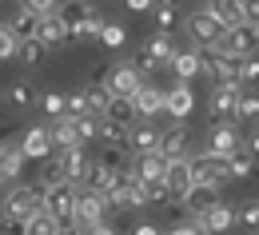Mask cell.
Instances as JSON below:
<instances>
[{"mask_svg": "<svg viewBox=\"0 0 259 235\" xmlns=\"http://www.w3.org/2000/svg\"><path fill=\"white\" fill-rule=\"evenodd\" d=\"M132 171H136L140 183H160L163 171H167V160H163L160 152H148V156H136L132 160Z\"/></svg>", "mask_w": 259, "mask_h": 235, "instance_id": "16", "label": "cell"}, {"mask_svg": "<svg viewBox=\"0 0 259 235\" xmlns=\"http://www.w3.org/2000/svg\"><path fill=\"white\" fill-rule=\"evenodd\" d=\"M100 28H104V16H88L84 24H68V32H72V40H100Z\"/></svg>", "mask_w": 259, "mask_h": 235, "instance_id": "34", "label": "cell"}, {"mask_svg": "<svg viewBox=\"0 0 259 235\" xmlns=\"http://www.w3.org/2000/svg\"><path fill=\"white\" fill-rule=\"evenodd\" d=\"M104 116H108V120H120V124H132V120H136V104H132V96H112L108 108H104Z\"/></svg>", "mask_w": 259, "mask_h": 235, "instance_id": "31", "label": "cell"}, {"mask_svg": "<svg viewBox=\"0 0 259 235\" xmlns=\"http://www.w3.org/2000/svg\"><path fill=\"white\" fill-rule=\"evenodd\" d=\"M8 100L16 104V108H32L36 104V92L28 80H16V84H8Z\"/></svg>", "mask_w": 259, "mask_h": 235, "instance_id": "36", "label": "cell"}, {"mask_svg": "<svg viewBox=\"0 0 259 235\" xmlns=\"http://www.w3.org/2000/svg\"><path fill=\"white\" fill-rule=\"evenodd\" d=\"M40 108H44V116H52V120H60V116H68V96H60V92H44L40 96Z\"/></svg>", "mask_w": 259, "mask_h": 235, "instance_id": "38", "label": "cell"}, {"mask_svg": "<svg viewBox=\"0 0 259 235\" xmlns=\"http://www.w3.org/2000/svg\"><path fill=\"white\" fill-rule=\"evenodd\" d=\"M16 56H20L28 68H40V64H44V56H48V48H44L36 36H28V40H20V52H16Z\"/></svg>", "mask_w": 259, "mask_h": 235, "instance_id": "33", "label": "cell"}, {"mask_svg": "<svg viewBox=\"0 0 259 235\" xmlns=\"http://www.w3.org/2000/svg\"><path fill=\"white\" fill-rule=\"evenodd\" d=\"M259 80V56H239V84H255Z\"/></svg>", "mask_w": 259, "mask_h": 235, "instance_id": "44", "label": "cell"}, {"mask_svg": "<svg viewBox=\"0 0 259 235\" xmlns=\"http://www.w3.org/2000/svg\"><path fill=\"white\" fill-rule=\"evenodd\" d=\"M188 32H192V40L207 44V48H215L220 36H224V24H220L207 8H199V12H192V20H188Z\"/></svg>", "mask_w": 259, "mask_h": 235, "instance_id": "8", "label": "cell"}, {"mask_svg": "<svg viewBox=\"0 0 259 235\" xmlns=\"http://www.w3.org/2000/svg\"><path fill=\"white\" fill-rule=\"evenodd\" d=\"M44 211L64 227L72 223V215H76V187L72 183H60V187H44Z\"/></svg>", "mask_w": 259, "mask_h": 235, "instance_id": "4", "label": "cell"}, {"mask_svg": "<svg viewBox=\"0 0 259 235\" xmlns=\"http://www.w3.org/2000/svg\"><path fill=\"white\" fill-rule=\"evenodd\" d=\"M24 8H32L36 16H44V12H56V0H20Z\"/></svg>", "mask_w": 259, "mask_h": 235, "instance_id": "51", "label": "cell"}, {"mask_svg": "<svg viewBox=\"0 0 259 235\" xmlns=\"http://www.w3.org/2000/svg\"><path fill=\"white\" fill-rule=\"evenodd\" d=\"M199 72H203V76H211V84H239V56H227V52L207 48Z\"/></svg>", "mask_w": 259, "mask_h": 235, "instance_id": "3", "label": "cell"}, {"mask_svg": "<svg viewBox=\"0 0 259 235\" xmlns=\"http://www.w3.org/2000/svg\"><path fill=\"white\" fill-rule=\"evenodd\" d=\"M132 235H160V227H152V223H140V227H136Z\"/></svg>", "mask_w": 259, "mask_h": 235, "instance_id": "56", "label": "cell"}, {"mask_svg": "<svg viewBox=\"0 0 259 235\" xmlns=\"http://www.w3.org/2000/svg\"><path fill=\"white\" fill-rule=\"evenodd\" d=\"M124 4H128L132 12H144V8H152V4H156V0H124Z\"/></svg>", "mask_w": 259, "mask_h": 235, "instance_id": "53", "label": "cell"}, {"mask_svg": "<svg viewBox=\"0 0 259 235\" xmlns=\"http://www.w3.org/2000/svg\"><path fill=\"white\" fill-rule=\"evenodd\" d=\"M0 235H28V219H12V215H4V219H0Z\"/></svg>", "mask_w": 259, "mask_h": 235, "instance_id": "47", "label": "cell"}, {"mask_svg": "<svg viewBox=\"0 0 259 235\" xmlns=\"http://www.w3.org/2000/svg\"><path fill=\"white\" fill-rule=\"evenodd\" d=\"M36 211H44V187H12L4 211L0 215H12V219H32Z\"/></svg>", "mask_w": 259, "mask_h": 235, "instance_id": "1", "label": "cell"}, {"mask_svg": "<svg viewBox=\"0 0 259 235\" xmlns=\"http://www.w3.org/2000/svg\"><path fill=\"white\" fill-rule=\"evenodd\" d=\"M84 96H88V112H92V116H104V108H108V100H112L108 84H92Z\"/></svg>", "mask_w": 259, "mask_h": 235, "instance_id": "37", "label": "cell"}, {"mask_svg": "<svg viewBox=\"0 0 259 235\" xmlns=\"http://www.w3.org/2000/svg\"><path fill=\"white\" fill-rule=\"evenodd\" d=\"M104 211H108V200L104 196H96V192H80L76 187V215H72V223L76 227H96V223H104Z\"/></svg>", "mask_w": 259, "mask_h": 235, "instance_id": "6", "label": "cell"}, {"mask_svg": "<svg viewBox=\"0 0 259 235\" xmlns=\"http://www.w3.org/2000/svg\"><path fill=\"white\" fill-rule=\"evenodd\" d=\"M167 235H199V231H195L192 223H176V227H171V231H167Z\"/></svg>", "mask_w": 259, "mask_h": 235, "instance_id": "52", "label": "cell"}, {"mask_svg": "<svg viewBox=\"0 0 259 235\" xmlns=\"http://www.w3.org/2000/svg\"><path fill=\"white\" fill-rule=\"evenodd\" d=\"M132 104H136V120H156L163 112V92L156 84H140V92L132 96Z\"/></svg>", "mask_w": 259, "mask_h": 235, "instance_id": "14", "label": "cell"}, {"mask_svg": "<svg viewBox=\"0 0 259 235\" xmlns=\"http://www.w3.org/2000/svg\"><path fill=\"white\" fill-rule=\"evenodd\" d=\"M148 200L152 203H171V192H167V183H148Z\"/></svg>", "mask_w": 259, "mask_h": 235, "instance_id": "49", "label": "cell"}, {"mask_svg": "<svg viewBox=\"0 0 259 235\" xmlns=\"http://www.w3.org/2000/svg\"><path fill=\"white\" fill-rule=\"evenodd\" d=\"M0 183H4V179H0Z\"/></svg>", "mask_w": 259, "mask_h": 235, "instance_id": "58", "label": "cell"}, {"mask_svg": "<svg viewBox=\"0 0 259 235\" xmlns=\"http://www.w3.org/2000/svg\"><path fill=\"white\" fill-rule=\"evenodd\" d=\"M16 52H20V40L12 36V28H8V24H0V60H12Z\"/></svg>", "mask_w": 259, "mask_h": 235, "instance_id": "45", "label": "cell"}, {"mask_svg": "<svg viewBox=\"0 0 259 235\" xmlns=\"http://www.w3.org/2000/svg\"><path fill=\"white\" fill-rule=\"evenodd\" d=\"M227 160H215L211 152H203V156H192L188 160V171H192V183H224V175H227V168H224Z\"/></svg>", "mask_w": 259, "mask_h": 235, "instance_id": "7", "label": "cell"}, {"mask_svg": "<svg viewBox=\"0 0 259 235\" xmlns=\"http://www.w3.org/2000/svg\"><path fill=\"white\" fill-rule=\"evenodd\" d=\"M84 235H116V231H112L108 223H96V227H88V231H84Z\"/></svg>", "mask_w": 259, "mask_h": 235, "instance_id": "55", "label": "cell"}, {"mask_svg": "<svg viewBox=\"0 0 259 235\" xmlns=\"http://www.w3.org/2000/svg\"><path fill=\"white\" fill-rule=\"evenodd\" d=\"M160 156L163 160H184L188 156V128L171 124L167 132H160Z\"/></svg>", "mask_w": 259, "mask_h": 235, "instance_id": "17", "label": "cell"}, {"mask_svg": "<svg viewBox=\"0 0 259 235\" xmlns=\"http://www.w3.org/2000/svg\"><path fill=\"white\" fill-rule=\"evenodd\" d=\"M76 132H80V144H92V139H100V116H76Z\"/></svg>", "mask_w": 259, "mask_h": 235, "instance_id": "39", "label": "cell"}, {"mask_svg": "<svg viewBox=\"0 0 259 235\" xmlns=\"http://www.w3.org/2000/svg\"><path fill=\"white\" fill-rule=\"evenodd\" d=\"M144 52L156 60V68H163V64H171V56H176V44H171V32H156L148 44H144Z\"/></svg>", "mask_w": 259, "mask_h": 235, "instance_id": "25", "label": "cell"}, {"mask_svg": "<svg viewBox=\"0 0 259 235\" xmlns=\"http://www.w3.org/2000/svg\"><path fill=\"white\" fill-rule=\"evenodd\" d=\"M207 12H211L224 28L243 24V0H207Z\"/></svg>", "mask_w": 259, "mask_h": 235, "instance_id": "24", "label": "cell"}, {"mask_svg": "<svg viewBox=\"0 0 259 235\" xmlns=\"http://www.w3.org/2000/svg\"><path fill=\"white\" fill-rule=\"evenodd\" d=\"M20 152H24V160H48L52 156V135H48V128H28L24 139H20Z\"/></svg>", "mask_w": 259, "mask_h": 235, "instance_id": "18", "label": "cell"}, {"mask_svg": "<svg viewBox=\"0 0 259 235\" xmlns=\"http://www.w3.org/2000/svg\"><path fill=\"white\" fill-rule=\"evenodd\" d=\"M100 40H104L108 48H120V44L128 40V28H124V24H112V20H104V28H100Z\"/></svg>", "mask_w": 259, "mask_h": 235, "instance_id": "42", "label": "cell"}, {"mask_svg": "<svg viewBox=\"0 0 259 235\" xmlns=\"http://www.w3.org/2000/svg\"><path fill=\"white\" fill-rule=\"evenodd\" d=\"M88 168H92V160H88L84 144H76V148H68V152H64V175H68V183H72V187H80V183H84Z\"/></svg>", "mask_w": 259, "mask_h": 235, "instance_id": "19", "label": "cell"}, {"mask_svg": "<svg viewBox=\"0 0 259 235\" xmlns=\"http://www.w3.org/2000/svg\"><path fill=\"white\" fill-rule=\"evenodd\" d=\"M56 12H60V20H64V24H84L88 16H96L92 0H64V8H56Z\"/></svg>", "mask_w": 259, "mask_h": 235, "instance_id": "30", "label": "cell"}, {"mask_svg": "<svg viewBox=\"0 0 259 235\" xmlns=\"http://www.w3.org/2000/svg\"><path fill=\"white\" fill-rule=\"evenodd\" d=\"M243 24L259 28V0H243Z\"/></svg>", "mask_w": 259, "mask_h": 235, "instance_id": "50", "label": "cell"}, {"mask_svg": "<svg viewBox=\"0 0 259 235\" xmlns=\"http://www.w3.org/2000/svg\"><path fill=\"white\" fill-rule=\"evenodd\" d=\"M56 231H60V223L48 211H36L32 219H28V235H56Z\"/></svg>", "mask_w": 259, "mask_h": 235, "instance_id": "41", "label": "cell"}, {"mask_svg": "<svg viewBox=\"0 0 259 235\" xmlns=\"http://www.w3.org/2000/svg\"><path fill=\"white\" fill-rule=\"evenodd\" d=\"M36 20H40V16H36L32 8H24V4H20V8H16V16L8 20V28H12L16 40H28V36H36Z\"/></svg>", "mask_w": 259, "mask_h": 235, "instance_id": "28", "label": "cell"}, {"mask_svg": "<svg viewBox=\"0 0 259 235\" xmlns=\"http://www.w3.org/2000/svg\"><path fill=\"white\" fill-rule=\"evenodd\" d=\"M24 164H28V160H24L20 148H4V144H0V179H16V175L24 171Z\"/></svg>", "mask_w": 259, "mask_h": 235, "instance_id": "26", "label": "cell"}, {"mask_svg": "<svg viewBox=\"0 0 259 235\" xmlns=\"http://www.w3.org/2000/svg\"><path fill=\"white\" fill-rule=\"evenodd\" d=\"M60 183H68L64 156H60V160H44V168H40V187H60Z\"/></svg>", "mask_w": 259, "mask_h": 235, "instance_id": "32", "label": "cell"}, {"mask_svg": "<svg viewBox=\"0 0 259 235\" xmlns=\"http://www.w3.org/2000/svg\"><path fill=\"white\" fill-rule=\"evenodd\" d=\"M192 108H195V96H192V84H171L167 92H163V112L171 116V120H188L192 116Z\"/></svg>", "mask_w": 259, "mask_h": 235, "instance_id": "9", "label": "cell"}, {"mask_svg": "<svg viewBox=\"0 0 259 235\" xmlns=\"http://www.w3.org/2000/svg\"><path fill=\"white\" fill-rule=\"evenodd\" d=\"M224 168H227V175H231V179H247V175L255 171V160H251V152H247V148H235V152L227 156Z\"/></svg>", "mask_w": 259, "mask_h": 235, "instance_id": "27", "label": "cell"}, {"mask_svg": "<svg viewBox=\"0 0 259 235\" xmlns=\"http://www.w3.org/2000/svg\"><path fill=\"white\" fill-rule=\"evenodd\" d=\"M128 135H132V124H120V120L100 116V144H104V148H128Z\"/></svg>", "mask_w": 259, "mask_h": 235, "instance_id": "22", "label": "cell"}, {"mask_svg": "<svg viewBox=\"0 0 259 235\" xmlns=\"http://www.w3.org/2000/svg\"><path fill=\"white\" fill-rule=\"evenodd\" d=\"M171 76L180 80V84H192L195 76H199V68H203V52L199 48H176V56H171Z\"/></svg>", "mask_w": 259, "mask_h": 235, "instance_id": "10", "label": "cell"}, {"mask_svg": "<svg viewBox=\"0 0 259 235\" xmlns=\"http://www.w3.org/2000/svg\"><path fill=\"white\" fill-rule=\"evenodd\" d=\"M112 179H116V171L92 164V168H88V175H84V183H80V192H96V196H104V192L112 187Z\"/></svg>", "mask_w": 259, "mask_h": 235, "instance_id": "29", "label": "cell"}, {"mask_svg": "<svg viewBox=\"0 0 259 235\" xmlns=\"http://www.w3.org/2000/svg\"><path fill=\"white\" fill-rule=\"evenodd\" d=\"M64 112H68V116H88V96H84V92H72Z\"/></svg>", "mask_w": 259, "mask_h": 235, "instance_id": "48", "label": "cell"}, {"mask_svg": "<svg viewBox=\"0 0 259 235\" xmlns=\"http://www.w3.org/2000/svg\"><path fill=\"white\" fill-rule=\"evenodd\" d=\"M235 148H239V132H235L231 124H211V135H207V152H211L215 160H227Z\"/></svg>", "mask_w": 259, "mask_h": 235, "instance_id": "15", "label": "cell"}, {"mask_svg": "<svg viewBox=\"0 0 259 235\" xmlns=\"http://www.w3.org/2000/svg\"><path fill=\"white\" fill-rule=\"evenodd\" d=\"M56 235H84V227H76V223H64V227H60Z\"/></svg>", "mask_w": 259, "mask_h": 235, "instance_id": "57", "label": "cell"}, {"mask_svg": "<svg viewBox=\"0 0 259 235\" xmlns=\"http://www.w3.org/2000/svg\"><path fill=\"white\" fill-rule=\"evenodd\" d=\"M144 203H152V200H148V183L132 179V183H128V207H144Z\"/></svg>", "mask_w": 259, "mask_h": 235, "instance_id": "46", "label": "cell"}, {"mask_svg": "<svg viewBox=\"0 0 259 235\" xmlns=\"http://www.w3.org/2000/svg\"><path fill=\"white\" fill-rule=\"evenodd\" d=\"M235 223H243V227L259 231V200L243 203V207H235Z\"/></svg>", "mask_w": 259, "mask_h": 235, "instance_id": "43", "label": "cell"}, {"mask_svg": "<svg viewBox=\"0 0 259 235\" xmlns=\"http://www.w3.org/2000/svg\"><path fill=\"white\" fill-rule=\"evenodd\" d=\"M247 152H251V160H255V164H259V132L251 135V139H247Z\"/></svg>", "mask_w": 259, "mask_h": 235, "instance_id": "54", "label": "cell"}, {"mask_svg": "<svg viewBox=\"0 0 259 235\" xmlns=\"http://www.w3.org/2000/svg\"><path fill=\"white\" fill-rule=\"evenodd\" d=\"M235 120H259V96H255V92H239Z\"/></svg>", "mask_w": 259, "mask_h": 235, "instance_id": "40", "label": "cell"}, {"mask_svg": "<svg viewBox=\"0 0 259 235\" xmlns=\"http://www.w3.org/2000/svg\"><path fill=\"white\" fill-rule=\"evenodd\" d=\"M239 92H243V84H215V88H211V96H207V116H211L215 124H224V120H235V104H239Z\"/></svg>", "mask_w": 259, "mask_h": 235, "instance_id": "5", "label": "cell"}, {"mask_svg": "<svg viewBox=\"0 0 259 235\" xmlns=\"http://www.w3.org/2000/svg\"><path fill=\"white\" fill-rule=\"evenodd\" d=\"M163 183L171 192V200L180 203L188 192H192V171H188V156L184 160H167V171H163Z\"/></svg>", "mask_w": 259, "mask_h": 235, "instance_id": "13", "label": "cell"}, {"mask_svg": "<svg viewBox=\"0 0 259 235\" xmlns=\"http://www.w3.org/2000/svg\"><path fill=\"white\" fill-rule=\"evenodd\" d=\"M180 203H184L192 215H199V211H207L211 203H220V187H215V183H192V192H188Z\"/></svg>", "mask_w": 259, "mask_h": 235, "instance_id": "20", "label": "cell"}, {"mask_svg": "<svg viewBox=\"0 0 259 235\" xmlns=\"http://www.w3.org/2000/svg\"><path fill=\"white\" fill-rule=\"evenodd\" d=\"M255 32H259V28H255Z\"/></svg>", "mask_w": 259, "mask_h": 235, "instance_id": "59", "label": "cell"}, {"mask_svg": "<svg viewBox=\"0 0 259 235\" xmlns=\"http://www.w3.org/2000/svg\"><path fill=\"white\" fill-rule=\"evenodd\" d=\"M36 40H40L44 48H52V44H64V40H72L68 24L60 20V12H44V16L36 20Z\"/></svg>", "mask_w": 259, "mask_h": 235, "instance_id": "12", "label": "cell"}, {"mask_svg": "<svg viewBox=\"0 0 259 235\" xmlns=\"http://www.w3.org/2000/svg\"><path fill=\"white\" fill-rule=\"evenodd\" d=\"M255 48H259V32L251 24H231V28H224L220 44H215V52H227V56H251Z\"/></svg>", "mask_w": 259, "mask_h": 235, "instance_id": "2", "label": "cell"}, {"mask_svg": "<svg viewBox=\"0 0 259 235\" xmlns=\"http://www.w3.org/2000/svg\"><path fill=\"white\" fill-rule=\"evenodd\" d=\"M96 164H100V168H108V171H128V168H132L124 148H104V156H100Z\"/></svg>", "mask_w": 259, "mask_h": 235, "instance_id": "35", "label": "cell"}, {"mask_svg": "<svg viewBox=\"0 0 259 235\" xmlns=\"http://www.w3.org/2000/svg\"><path fill=\"white\" fill-rule=\"evenodd\" d=\"M140 84H144V76L132 68V60L128 64H116L112 72H108V92H112V96H136Z\"/></svg>", "mask_w": 259, "mask_h": 235, "instance_id": "11", "label": "cell"}, {"mask_svg": "<svg viewBox=\"0 0 259 235\" xmlns=\"http://www.w3.org/2000/svg\"><path fill=\"white\" fill-rule=\"evenodd\" d=\"M48 135H52V148H76L80 144V132H76V116H60L48 124Z\"/></svg>", "mask_w": 259, "mask_h": 235, "instance_id": "21", "label": "cell"}, {"mask_svg": "<svg viewBox=\"0 0 259 235\" xmlns=\"http://www.w3.org/2000/svg\"><path fill=\"white\" fill-rule=\"evenodd\" d=\"M128 152H136V156L160 152V132H156L152 124H140V128H132V135H128Z\"/></svg>", "mask_w": 259, "mask_h": 235, "instance_id": "23", "label": "cell"}]
</instances>
